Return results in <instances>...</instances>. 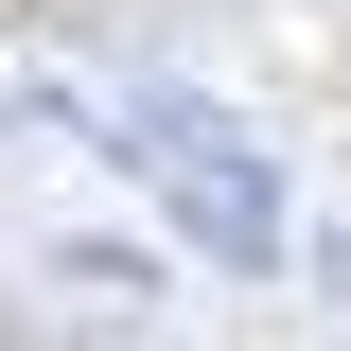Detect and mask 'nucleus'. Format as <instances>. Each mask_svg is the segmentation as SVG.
<instances>
[{
	"instance_id": "obj_1",
	"label": "nucleus",
	"mask_w": 351,
	"mask_h": 351,
	"mask_svg": "<svg viewBox=\"0 0 351 351\" xmlns=\"http://www.w3.org/2000/svg\"><path fill=\"white\" fill-rule=\"evenodd\" d=\"M53 281H71V299H158V263L106 246V228H88V246H53Z\"/></svg>"
}]
</instances>
